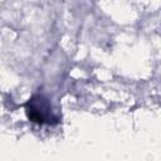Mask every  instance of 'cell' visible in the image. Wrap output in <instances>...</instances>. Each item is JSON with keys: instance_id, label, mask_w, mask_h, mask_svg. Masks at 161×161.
Masks as SVG:
<instances>
[{"instance_id": "cell-1", "label": "cell", "mask_w": 161, "mask_h": 161, "mask_svg": "<svg viewBox=\"0 0 161 161\" xmlns=\"http://www.w3.org/2000/svg\"><path fill=\"white\" fill-rule=\"evenodd\" d=\"M25 112L31 122L39 125H52L58 121L50 101L43 94H34L25 104Z\"/></svg>"}]
</instances>
